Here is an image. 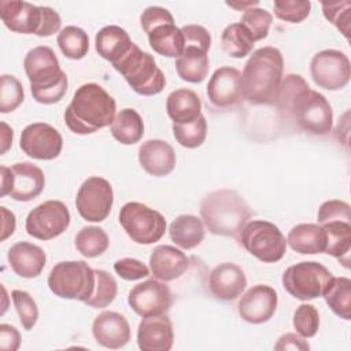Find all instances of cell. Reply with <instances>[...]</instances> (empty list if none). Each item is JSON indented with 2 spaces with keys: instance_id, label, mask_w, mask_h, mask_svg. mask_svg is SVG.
Wrapping results in <instances>:
<instances>
[{
  "instance_id": "obj_5",
  "label": "cell",
  "mask_w": 351,
  "mask_h": 351,
  "mask_svg": "<svg viewBox=\"0 0 351 351\" xmlns=\"http://www.w3.org/2000/svg\"><path fill=\"white\" fill-rule=\"evenodd\" d=\"M200 217L210 233L239 239L252 213L247 202L232 189H217L203 197Z\"/></svg>"
},
{
  "instance_id": "obj_21",
  "label": "cell",
  "mask_w": 351,
  "mask_h": 351,
  "mask_svg": "<svg viewBox=\"0 0 351 351\" xmlns=\"http://www.w3.org/2000/svg\"><path fill=\"white\" fill-rule=\"evenodd\" d=\"M92 335L99 346L118 350L129 343L130 325L122 314L117 311H103L93 319Z\"/></svg>"
},
{
  "instance_id": "obj_28",
  "label": "cell",
  "mask_w": 351,
  "mask_h": 351,
  "mask_svg": "<svg viewBox=\"0 0 351 351\" xmlns=\"http://www.w3.org/2000/svg\"><path fill=\"white\" fill-rule=\"evenodd\" d=\"M287 244L303 255L322 254L326 247L325 230L319 223H299L289 230Z\"/></svg>"
},
{
  "instance_id": "obj_51",
  "label": "cell",
  "mask_w": 351,
  "mask_h": 351,
  "mask_svg": "<svg viewBox=\"0 0 351 351\" xmlns=\"http://www.w3.org/2000/svg\"><path fill=\"white\" fill-rule=\"evenodd\" d=\"M274 350H277V351H281V350L307 351V350H310V344L304 340V337H302L298 333H285L277 340Z\"/></svg>"
},
{
  "instance_id": "obj_11",
  "label": "cell",
  "mask_w": 351,
  "mask_h": 351,
  "mask_svg": "<svg viewBox=\"0 0 351 351\" xmlns=\"http://www.w3.org/2000/svg\"><path fill=\"white\" fill-rule=\"evenodd\" d=\"M310 74L317 86L326 90H340L350 82V59L339 49H322L313 56Z\"/></svg>"
},
{
  "instance_id": "obj_4",
  "label": "cell",
  "mask_w": 351,
  "mask_h": 351,
  "mask_svg": "<svg viewBox=\"0 0 351 351\" xmlns=\"http://www.w3.org/2000/svg\"><path fill=\"white\" fill-rule=\"evenodd\" d=\"M23 69L37 103L55 104L64 97L69 80L52 48L38 45L30 49L23 59Z\"/></svg>"
},
{
  "instance_id": "obj_26",
  "label": "cell",
  "mask_w": 351,
  "mask_h": 351,
  "mask_svg": "<svg viewBox=\"0 0 351 351\" xmlns=\"http://www.w3.org/2000/svg\"><path fill=\"white\" fill-rule=\"evenodd\" d=\"M132 45L129 33L117 25L104 26L95 36L96 52L111 64L121 59Z\"/></svg>"
},
{
  "instance_id": "obj_46",
  "label": "cell",
  "mask_w": 351,
  "mask_h": 351,
  "mask_svg": "<svg viewBox=\"0 0 351 351\" xmlns=\"http://www.w3.org/2000/svg\"><path fill=\"white\" fill-rule=\"evenodd\" d=\"M351 207L347 202L339 199H330L324 202L318 208V223H326L330 221H348L351 222Z\"/></svg>"
},
{
  "instance_id": "obj_53",
  "label": "cell",
  "mask_w": 351,
  "mask_h": 351,
  "mask_svg": "<svg viewBox=\"0 0 351 351\" xmlns=\"http://www.w3.org/2000/svg\"><path fill=\"white\" fill-rule=\"evenodd\" d=\"M0 177H1V191H0V196L4 197V196H7V195H10L11 188H12V173H11V167L1 166V167H0Z\"/></svg>"
},
{
  "instance_id": "obj_2",
  "label": "cell",
  "mask_w": 351,
  "mask_h": 351,
  "mask_svg": "<svg viewBox=\"0 0 351 351\" xmlns=\"http://www.w3.org/2000/svg\"><path fill=\"white\" fill-rule=\"evenodd\" d=\"M282 73L284 58L278 48L262 47L254 51L241 73L244 100L252 106L276 104Z\"/></svg>"
},
{
  "instance_id": "obj_44",
  "label": "cell",
  "mask_w": 351,
  "mask_h": 351,
  "mask_svg": "<svg viewBox=\"0 0 351 351\" xmlns=\"http://www.w3.org/2000/svg\"><path fill=\"white\" fill-rule=\"evenodd\" d=\"M293 328L304 339L314 337L319 329L318 310L308 303L300 304L293 313Z\"/></svg>"
},
{
  "instance_id": "obj_52",
  "label": "cell",
  "mask_w": 351,
  "mask_h": 351,
  "mask_svg": "<svg viewBox=\"0 0 351 351\" xmlns=\"http://www.w3.org/2000/svg\"><path fill=\"white\" fill-rule=\"evenodd\" d=\"M1 210V215H3V223H1V237L0 240L4 241L7 237H10L16 226V219H15V214L10 210H7V207H0Z\"/></svg>"
},
{
  "instance_id": "obj_8",
  "label": "cell",
  "mask_w": 351,
  "mask_h": 351,
  "mask_svg": "<svg viewBox=\"0 0 351 351\" xmlns=\"http://www.w3.org/2000/svg\"><path fill=\"white\" fill-rule=\"evenodd\" d=\"M239 240L247 252L265 263L281 261L287 251V239L280 228L263 219L248 221Z\"/></svg>"
},
{
  "instance_id": "obj_30",
  "label": "cell",
  "mask_w": 351,
  "mask_h": 351,
  "mask_svg": "<svg viewBox=\"0 0 351 351\" xmlns=\"http://www.w3.org/2000/svg\"><path fill=\"white\" fill-rule=\"evenodd\" d=\"M326 236L325 254L336 258L346 269L350 267L351 222L330 221L321 225Z\"/></svg>"
},
{
  "instance_id": "obj_43",
  "label": "cell",
  "mask_w": 351,
  "mask_h": 351,
  "mask_svg": "<svg viewBox=\"0 0 351 351\" xmlns=\"http://www.w3.org/2000/svg\"><path fill=\"white\" fill-rule=\"evenodd\" d=\"M273 8L278 19L289 23H300L310 15L311 3L308 0H276Z\"/></svg>"
},
{
  "instance_id": "obj_38",
  "label": "cell",
  "mask_w": 351,
  "mask_h": 351,
  "mask_svg": "<svg viewBox=\"0 0 351 351\" xmlns=\"http://www.w3.org/2000/svg\"><path fill=\"white\" fill-rule=\"evenodd\" d=\"M96 284L92 296L85 302L86 306L92 308H104L110 306L118 293V284L108 271L101 269H95Z\"/></svg>"
},
{
  "instance_id": "obj_12",
  "label": "cell",
  "mask_w": 351,
  "mask_h": 351,
  "mask_svg": "<svg viewBox=\"0 0 351 351\" xmlns=\"http://www.w3.org/2000/svg\"><path fill=\"white\" fill-rule=\"evenodd\" d=\"M70 211L60 200H47L34 207L26 217V233L38 240L60 236L70 225Z\"/></svg>"
},
{
  "instance_id": "obj_14",
  "label": "cell",
  "mask_w": 351,
  "mask_h": 351,
  "mask_svg": "<svg viewBox=\"0 0 351 351\" xmlns=\"http://www.w3.org/2000/svg\"><path fill=\"white\" fill-rule=\"evenodd\" d=\"M128 304L140 317L167 314L173 304V295L165 281L149 278L130 289Z\"/></svg>"
},
{
  "instance_id": "obj_45",
  "label": "cell",
  "mask_w": 351,
  "mask_h": 351,
  "mask_svg": "<svg viewBox=\"0 0 351 351\" xmlns=\"http://www.w3.org/2000/svg\"><path fill=\"white\" fill-rule=\"evenodd\" d=\"M324 16L326 21H329L332 25L336 26V29L347 38L350 40V11H351V3L350 1H333V3H321Z\"/></svg>"
},
{
  "instance_id": "obj_7",
  "label": "cell",
  "mask_w": 351,
  "mask_h": 351,
  "mask_svg": "<svg viewBox=\"0 0 351 351\" xmlns=\"http://www.w3.org/2000/svg\"><path fill=\"white\" fill-rule=\"evenodd\" d=\"M47 284L55 296L85 303L95 291V269L84 261H63L51 269Z\"/></svg>"
},
{
  "instance_id": "obj_9",
  "label": "cell",
  "mask_w": 351,
  "mask_h": 351,
  "mask_svg": "<svg viewBox=\"0 0 351 351\" xmlns=\"http://www.w3.org/2000/svg\"><path fill=\"white\" fill-rule=\"evenodd\" d=\"M332 273L315 261L289 266L282 273V287L295 299L307 302L321 298L332 280Z\"/></svg>"
},
{
  "instance_id": "obj_3",
  "label": "cell",
  "mask_w": 351,
  "mask_h": 351,
  "mask_svg": "<svg viewBox=\"0 0 351 351\" xmlns=\"http://www.w3.org/2000/svg\"><path fill=\"white\" fill-rule=\"evenodd\" d=\"M117 111L114 97L99 84L88 82L77 88L64 111V123L75 134H92L111 126Z\"/></svg>"
},
{
  "instance_id": "obj_29",
  "label": "cell",
  "mask_w": 351,
  "mask_h": 351,
  "mask_svg": "<svg viewBox=\"0 0 351 351\" xmlns=\"http://www.w3.org/2000/svg\"><path fill=\"white\" fill-rule=\"evenodd\" d=\"M204 223L202 218L192 214L178 215L169 226L171 241L182 250L196 248L204 239Z\"/></svg>"
},
{
  "instance_id": "obj_34",
  "label": "cell",
  "mask_w": 351,
  "mask_h": 351,
  "mask_svg": "<svg viewBox=\"0 0 351 351\" xmlns=\"http://www.w3.org/2000/svg\"><path fill=\"white\" fill-rule=\"evenodd\" d=\"M322 296L339 318L351 319V280L348 277H332Z\"/></svg>"
},
{
  "instance_id": "obj_19",
  "label": "cell",
  "mask_w": 351,
  "mask_h": 351,
  "mask_svg": "<svg viewBox=\"0 0 351 351\" xmlns=\"http://www.w3.org/2000/svg\"><path fill=\"white\" fill-rule=\"evenodd\" d=\"M247 277L244 270L233 262L219 263L210 271L208 289L218 300L232 302L244 292Z\"/></svg>"
},
{
  "instance_id": "obj_35",
  "label": "cell",
  "mask_w": 351,
  "mask_h": 351,
  "mask_svg": "<svg viewBox=\"0 0 351 351\" xmlns=\"http://www.w3.org/2000/svg\"><path fill=\"white\" fill-rule=\"evenodd\" d=\"M56 43L62 53L73 60H80L85 58L89 51L88 33L74 25L63 27L56 37Z\"/></svg>"
},
{
  "instance_id": "obj_49",
  "label": "cell",
  "mask_w": 351,
  "mask_h": 351,
  "mask_svg": "<svg viewBox=\"0 0 351 351\" xmlns=\"http://www.w3.org/2000/svg\"><path fill=\"white\" fill-rule=\"evenodd\" d=\"M169 22H174L173 15L170 14L169 10L159 7V5H151L147 7L143 14L140 15V25L143 27V30L148 34L154 27L163 25V23H169Z\"/></svg>"
},
{
  "instance_id": "obj_13",
  "label": "cell",
  "mask_w": 351,
  "mask_h": 351,
  "mask_svg": "<svg viewBox=\"0 0 351 351\" xmlns=\"http://www.w3.org/2000/svg\"><path fill=\"white\" fill-rule=\"evenodd\" d=\"M114 203V191L111 184L103 177L86 178L75 197V207L81 218L88 222H101L110 213Z\"/></svg>"
},
{
  "instance_id": "obj_10",
  "label": "cell",
  "mask_w": 351,
  "mask_h": 351,
  "mask_svg": "<svg viewBox=\"0 0 351 351\" xmlns=\"http://www.w3.org/2000/svg\"><path fill=\"white\" fill-rule=\"evenodd\" d=\"M119 223L137 244L149 245L159 241L166 232L165 217L138 202H129L119 211Z\"/></svg>"
},
{
  "instance_id": "obj_36",
  "label": "cell",
  "mask_w": 351,
  "mask_h": 351,
  "mask_svg": "<svg viewBox=\"0 0 351 351\" xmlns=\"http://www.w3.org/2000/svg\"><path fill=\"white\" fill-rule=\"evenodd\" d=\"M75 250L85 258H96L104 254L110 245L108 234L99 226H84L75 236Z\"/></svg>"
},
{
  "instance_id": "obj_55",
  "label": "cell",
  "mask_w": 351,
  "mask_h": 351,
  "mask_svg": "<svg viewBox=\"0 0 351 351\" xmlns=\"http://www.w3.org/2000/svg\"><path fill=\"white\" fill-rule=\"evenodd\" d=\"M229 7H233V8H236V10H243V11H245V10H248V8H251V7H256L258 5V1H245V3H241V4H239V3H226Z\"/></svg>"
},
{
  "instance_id": "obj_40",
  "label": "cell",
  "mask_w": 351,
  "mask_h": 351,
  "mask_svg": "<svg viewBox=\"0 0 351 351\" xmlns=\"http://www.w3.org/2000/svg\"><path fill=\"white\" fill-rule=\"evenodd\" d=\"M173 134L176 141L184 148L193 149L200 147L207 137L206 117L202 114L192 123H185V125L173 123Z\"/></svg>"
},
{
  "instance_id": "obj_39",
  "label": "cell",
  "mask_w": 351,
  "mask_h": 351,
  "mask_svg": "<svg viewBox=\"0 0 351 351\" xmlns=\"http://www.w3.org/2000/svg\"><path fill=\"white\" fill-rule=\"evenodd\" d=\"M271 21H273V16L267 10L259 8V7H251L244 11L239 23L245 29L251 40L256 43L267 37Z\"/></svg>"
},
{
  "instance_id": "obj_25",
  "label": "cell",
  "mask_w": 351,
  "mask_h": 351,
  "mask_svg": "<svg viewBox=\"0 0 351 351\" xmlns=\"http://www.w3.org/2000/svg\"><path fill=\"white\" fill-rule=\"evenodd\" d=\"M12 188L10 196L16 202H30L36 199L45 186V176L43 170L30 163L19 162L11 166Z\"/></svg>"
},
{
  "instance_id": "obj_37",
  "label": "cell",
  "mask_w": 351,
  "mask_h": 351,
  "mask_svg": "<svg viewBox=\"0 0 351 351\" xmlns=\"http://www.w3.org/2000/svg\"><path fill=\"white\" fill-rule=\"evenodd\" d=\"M254 44L255 43L239 22L228 25L221 34V47L223 52L236 59L250 55L254 49Z\"/></svg>"
},
{
  "instance_id": "obj_20",
  "label": "cell",
  "mask_w": 351,
  "mask_h": 351,
  "mask_svg": "<svg viewBox=\"0 0 351 351\" xmlns=\"http://www.w3.org/2000/svg\"><path fill=\"white\" fill-rule=\"evenodd\" d=\"M173 343L174 330L167 314L143 317L137 328V346L141 351H169Z\"/></svg>"
},
{
  "instance_id": "obj_33",
  "label": "cell",
  "mask_w": 351,
  "mask_h": 351,
  "mask_svg": "<svg viewBox=\"0 0 351 351\" xmlns=\"http://www.w3.org/2000/svg\"><path fill=\"white\" fill-rule=\"evenodd\" d=\"M110 130L118 143L123 145H132L143 138L144 122L136 110L123 108L115 115Z\"/></svg>"
},
{
  "instance_id": "obj_15",
  "label": "cell",
  "mask_w": 351,
  "mask_h": 351,
  "mask_svg": "<svg viewBox=\"0 0 351 351\" xmlns=\"http://www.w3.org/2000/svg\"><path fill=\"white\" fill-rule=\"evenodd\" d=\"M19 148L33 159L52 160L60 155L63 138L62 134L49 123L34 122L22 130Z\"/></svg>"
},
{
  "instance_id": "obj_22",
  "label": "cell",
  "mask_w": 351,
  "mask_h": 351,
  "mask_svg": "<svg viewBox=\"0 0 351 351\" xmlns=\"http://www.w3.org/2000/svg\"><path fill=\"white\" fill-rule=\"evenodd\" d=\"M149 269L154 278L173 281L180 278L189 269V258L173 245H156L149 255Z\"/></svg>"
},
{
  "instance_id": "obj_16",
  "label": "cell",
  "mask_w": 351,
  "mask_h": 351,
  "mask_svg": "<svg viewBox=\"0 0 351 351\" xmlns=\"http://www.w3.org/2000/svg\"><path fill=\"white\" fill-rule=\"evenodd\" d=\"M278 296L274 288L263 284L251 287L239 300L237 311L241 319L252 325L267 322L276 313Z\"/></svg>"
},
{
  "instance_id": "obj_54",
  "label": "cell",
  "mask_w": 351,
  "mask_h": 351,
  "mask_svg": "<svg viewBox=\"0 0 351 351\" xmlns=\"http://www.w3.org/2000/svg\"><path fill=\"white\" fill-rule=\"evenodd\" d=\"M12 138H14L12 129L5 122H1V154H5L8 148L12 145Z\"/></svg>"
},
{
  "instance_id": "obj_48",
  "label": "cell",
  "mask_w": 351,
  "mask_h": 351,
  "mask_svg": "<svg viewBox=\"0 0 351 351\" xmlns=\"http://www.w3.org/2000/svg\"><path fill=\"white\" fill-rule=\"evenodd\" d=\"M184 36V47H196L204 52L210 51L211 34L202 25H185L181 27Z\"/></svg>"
},
{
  "instance_id": "obj_23",
  "label": "cell",
  "mask_w": 351,
  "mask_h": 351,
  "mask_svg": "<svg viewBox=\"0 0 351 351\" xmlns=\"http://www.w3.org/2000/svg\"><path fill=\"white\" fill-rule=\"evenodd\" d=\"M138 162L149 176L165 177L176 167V152L167 141L147 140L138 148Z\"/></svg>"
},
{
  "instance_id": "obj_17",
  "label": "cell",
  "mask_w": 351,
  "mask_h": 351,
  "mask_svg": "<svg viewBox=\"0 0 351 351\" xmlns=\"http://www.w3.org/2000/svg\"><path fill=\"white\" fill-rule=\"evenodd\" d=\"M207 97L217 108H230L244 100L241 73L230 66L217 69L207 84Z\"/></svg>"
},
{
  "instance_id": "obj_1",
  "label": "cell",
  "mask_w": 351,
  "mask_h": 351,
  "mask_svg": "<svg viewBox=\"0 0 351 351\" xmlns=\"http://www.w3.org/2000/svg\"><path fill=\"white\" fill-rule=\"evenodd\" d=\"M276 106L284 121L295 123L306 133L325 136L332 130V106L322 93L311 89L299 74H288L282 78Z\"/></svg>"
},
{
  "instance_id": "obj_41",
  "label": "cell",
  "mask_w": 351,
  "mask_h": 351,
  "mask_svg": "<svg viewBox=\"0 0 351 351\" xmlns=\"http://www.w3.org/2000/svg\"><path fill=\"white\" fill-rule=\"evenodd\" d=\"M25 99L23 86L18 78L10 74H3L0 78V111L3 114L16 110Z\"/></svg>"
},
{
  "instance_id": "obj_24",
  "label": "cell",
  "mask_w": 351,
  "mask_h": 351,
  "mask_svg": "<svg viewBox=\"0 0 351 351\" xmlns=\"http://www.w3.org/2000/svg\"><path fill=\"white\" fill-rule=\"evenodd\" d=\"M7 259L12 271L22 278H36L47 263L44 250L29 241H18L8 250Z\"/></svg>"
},
{
  "instance_id": "obj_6",
  "label": "cell",
  "mask_w": 351,
  "mask_h": 351,
  "mask_svg": "<svg viewBox=\"0 0 351 351\" xmlns=\"http://www.w3.org/2000/svg\"><path fill=\"white\" fill-rule=\"evenodd\" d=\"M112 67L141 96H155L166 85L165 74L156 66L154 56L140 49L134 43L121 59L112 63Z\"/></svg>"
},
{
  "instance_id": "obj_32",
  "label": "cell",
  "mask_w": 351,
  "mask_h": 351,
  "mask_svg": "<svg viewBox=\"0 0 351 351\" xmlns=\"http://www.w3.org/2000/svg\"><path fill=\"white\" fill-rule=\"evenodd\" d=\"M147 36L149 47L158 55L177 59L184 51V36L174 22L159 25Z\"/></svg>"
},
{
  "instance_id": "obj_50",
  "label": "cell",
  "mask_w": 351,
  "mask_h": 351,
  "mask_svg": "<svg viewBox=\"0 0 351 351\" xmlns=\"http://www.w3.org/2000/svg\"><path fill=\"white\" fill-rule=\"evenodd\" d=\"M21 346V335L18 329L8 324L0 325V350L16 351Z\"/></svg>"
},
{
  "instance_id": "obj_18",
  "label": "cell",
  "mask_w": 351,
  "mask_h": 351,
  "mask_svg": "<svg viewBox=\"0 0 351 351\" xmlns=\"http://www.w3.org/2000/svg\"><path fill=\"white\" fill-rule=\"evenodd\" d=\"M43 5L18 0L0 1V18L4 26L14 33L38 36L43 26Z\"/></svg>"
},
{
  "instance_id": "obj_31",
  "label": "cell",
  "mask_w": 351,
  "mask_h": 351,
  "mask_svg": "<svg viewBox=\"0 0 351 351\" xmlns=\"http://www.w3.org/2000/svg\"><path fill=\"white\" fill-rule=\"evenodd\" d=\"M208 52L196 47H184L182 53L176 59V70L182 81L200 84L208 74Z\"/></svg>"
},
{
  "instance_id": "obj_27",
  "label": "cell",
  "mask_w": 351,
  "mask_h": 351,
  "mask_svg": "<svg viewBox=\"0 0 351 351\" xmlns=\"http://www.w3.org/2000/svg\"><path fill=\"white\" fill-rule=\"evenodd\" d=\"M166 111L173 123H192L202 115V101L191 89H176L166 99Z\"/></svg>"
},
{
  "instance_id": "obj_42",
  "label": "cell",
  "mask_w": 351,
  "mask_h": 351,
  "mask_svg": "<svg viewBox=\"0 0 351 351\" xmlns=\"http://www.w3.org/2000/svg\"><path fill=\"white\" fill-rule=\"evenodd\" d=\"M11 298L15 306V310L19 317V322L25 330L33 329L38 319V307L33 296L21 289H14L11 292Z\"/></svg>"
},
{
  "instance_id": "obj_47",
  "label": "cell",
  "mask_w": 351,
  "mask_h": 351,
  "mask_svg": "<svg viewBox=\"0 0 351 351\" xmlns=\"http://www.w3.org/2000/svg\"><path fill=\"white\" fill-rule=\"evenodd\" d=\"M115 273L126 281H136L149 276V269L141 261L134 258H122L114 263Z\"/></svg>"
}]
</instances>
